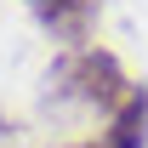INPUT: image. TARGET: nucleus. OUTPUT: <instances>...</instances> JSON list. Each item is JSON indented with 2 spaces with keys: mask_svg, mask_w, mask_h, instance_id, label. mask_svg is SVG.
Listing matches in <instances>:
<instances>
[{
  "mask_svg": "<svg viewBox=\"0 0 148 148\" xmlns=\"http://www.w3.org/2000/svg\"><path fill=\"white\" fill-rule=\"evenodd\" d=\"M57 86L69 97H80L86 108H97L103 120H108L120 103L131 97V80L125 63L108 51V46H97V40H86V46H74V51H63V63H57Z\"/></svg>",
  "mask_w": 148,
  "mask_h": 148,
  "instance_id": "1",
  "label": "nucleus"
},
{
  "mask_svg": "<svg viewBox=\"0 0 148 148\" xmlns=\"http://www.w3.org/2000/svg\"><path fill=\"white\" fill-rule=\"evenodd\" d=\"M29 12L51 29V40H63V46L74 51V46H86V40H91L97 0H29Z\"/></svg>",
  "mask_w": 148,
  "mask_h": 148,
  "instance_id": "2",
  "label": "nucleus"
}]
</instances>
